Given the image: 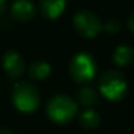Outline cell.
Segmentation results:
<instances>
[{"label": "cell", "instance_id": "obj_1", "mask_svg": "<svg viewBox=\"0 0 134 134\" xmlns=\"http://www.w3.org/2000/svg\"><path fill=\"white\" fill-rule=\"evenodd\" d=\"M47 116L51 121L59 125H65L70 122L78 113V105L68 95L60 94L55 95L48 103L46 108Z\"/></svg>", "mask_w": 134, "mask_h": 134}, {"label": "cell", "instance_id": "obj_2", "mask_svg": "<svg viewBox=\"0 0 134 134\" xmlns=\"http://www.w3.org/2000/svg\"><path fill=\"white\" fill-rule=\"evenodd\" d=\"M12 102L17 111L22 113H33L39 107L41 98L33 83L22 81L16 83L12 90Z\"/></svg>", "mask_w": 134, "mask_h": 134}, {"label": "cell", "instance_id": "obj_3", "mask_svg": "<svg viewBox=\"0 0 134 134\" xmlns=\"http://www.w3.org/2000/svg\"><path fill=\"white\" fill-rule=\"evenodd\" d=\"M126 90H128V83L121 72L116 69H109L100 76L99 91L105 99L117 102L125 96Z\"/></svg>", "mask_w": 134, "mask_h": 134}, {"label": "cell", "instance_id": "obj_4", "mask_svg": "<svg viewBox=\"0 0 134 134\" xmlns=\"http://www.w3.org/2000/svg\"><path fill=\"white\" fill-rule=\"evenodd\" d=\"M69 73L73 81L81 85H86L96 74V64L92 56L86 52L74 55L69 64Z\"/></svg>", "mask_w": 134, "mask_h": 134}, {"label": "cell", "instance_id": "obj_5", "mask_svg": "<svg viewBox=\"0 0 134 134\" xmlns=\"http://www.w3.org/2000/svg\"><path fill=\"white\" fill-rule=\"evenodd\" d=\"M74 29L83 38H95L103 29L100 18L91 10H78L73 18Z\"/></svg>", "mask_w": 134, "mask_h": 134}, {"label": "cell", "instance_id": "obj_6", "mask_svg": "<svg viewBox=\"0 0 134 134\" xmlns=\"http://www.w3.org/2000/svg\"><path fill=\"white\" fill-rule=\"evenodd\" d=\"M3 68L9 78H20L25 72V61L17 51H8L3 56Z\"/></svg>", "mask_w": 134, "mask_h": 134}, {"label": "cell", "instance_id": "obj_7", "mask_svg": "<svg viewBox=\"0 0 134 134\" xmlns=\"http://www.w3.org/2000/svg\"><path fill=\"white\" fill-rule=\"evenodd\" d=\"M37 13L35 4L33 0H14L10 5V14L16 21L26 22L34 18Z\"/></svg>", "mask_w": 134, "mask_h": 134}, {"label": "cell", "instance_id": "obj_8", "mask_svg": "<svg viewBox=\"0 0 134 134\" xmlns=\"http://www.w3.org/2000/svg\"><path fill=\"white\" fill-rule=\"evenodd\" d=\"M66 0H39V10L46 18L55 20L65 9Z\"/></svg>", "mask_w": 134, "mask_h": 134}, {"label": "cell", "instance_id": "obj_9", "mask_svg": "<svg viewBox=\"0 0 134 134\" xmlns=\"http://www.w3.org/2000/svg\"><path fill=\"white\" fill-rule=\"evenodd\" d=\"M112 60L117 66H128L134 60V49L130 46H119L112 53Z\"/></svg>", "mask_w": 134, "mask_h": 134}, {"label": "cell", "instance_id": "obj_10", "mask_svg": "<svg viewBox=\"0 0 134 134\" xmlns=\"http://www.w3.org/2000/svg\"><path fill=\"white\" fill-rule=\"evenodd\" d=\"M51 73V66L47 61L43 60H37L34 61L30 66H29V70H27V74L31 80L34 81H41V80H44L49 76Z\"/></svg>", "mask_w": 134, "mask_h": 134}, {"label": "cell", "instance_id": "obj_11", "mask_svg": "<svg viewBox=\"0 0 134 134\" xmlns=\"http://www.w3.org/2000/svg\"><path fill=\"white\" fill-rule=\"evenodd\" d=\"M78 122L82 128L85 129H96L100 125V116L96 111H94L92 108H87L83 112L80 113L78 116Z\"/></svg>", "mask_w": 134, "mask_h": 134}, {"label": "cell", "instance_id": "obj_12", "mask_svg": "<svg viewBox=\"0 0 134 134\" xmlns=\"http://www.w3.org/2000/svg\"><path fill=\"white\" fill-rule=\"evenodd\" d=\"M98 100H99L98 92L89 85H85L78 90V102L81 103V105L90 108L94 107L98 103Z\"/></svg>", "mask_w": 134, "mask_h": 134}, {"label": "cell", "instance_id": "obj_13", "mask_svg": "<svg viewBox=\"0 0 134 134\" xmlns=\"http://www.w3.org/2000/svg\"><path fill=\"white\" fill-rule=\"evenodd\" d=\"M103 29L108 33V34H117L121 29V24L117 21V20H108L104 25H103Z\"/></svg>", "mask_w": 134, "mask_h": 134}, {"label": "cell", "instance_id": "obj_14", "mask_svg": "<svg viewBox=\"0 0 134 134\" xmlns=\"http://www.w3.org/2000/svg\"><path fill=\"white\" fill-rule=\"evenodd\" d=\"M128 27H129V30L134 34V12H132V14H130L129 18H128Z\"/></svg>", "mask_w": 134, "mask_h": 134}, {"label": "cell", "instance_id": "obj_15", "mask_svg": "<svg viewBox=\"0 0 134 134\" xmlns=\"http://www.w3.org/2000/svg\"><path fill=\"white\" fill-rule=\"evenodd\" d=\"M7 8V0H0V14L5 10Z\"/></svg>", "mask_w": 134, "mask_h": 134}, {"label": "cell", "instance_id": "obj_16", "mask_svg": "<svg viewBox=\"0 0 134 134\" xmlns=\"http://www.w3.org/2000/svg\"><path fill=\"white\" fill-rule=\"evenodd\" d=\"M0 134H14V133L10 132V130H8V129H1V130H0Z\"/></svg>", "mask_w": 134, "mask_h": 134}]
</instances>
